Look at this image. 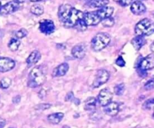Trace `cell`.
<instances>
[{"label":"cell","mask_w":154,"mask_h":128,"mask_svg":"<svg viewBox=\"0 0 154 128\" xmlns=\"http://www.w3.org/2000/svg\"><path fill=\"white\" fill-rule=\"evenodd\" d=\"M125 91V85L123 83H120L119 85H117L114 87V93L117 96L123 95Z\"/></svg>","instance_id":"obj_25"},{"label":"cell","mask_w":154,"mask_h":128,"mask_svg":"<svg viewBox=\"0 0 154 128\" xmlns=\"http://www.w3.org/2000/svg\"><path fill=\"white\" fill-rule=\"evenodd\" d=\"M150 50H151L152 52H153L154 53V41L153 42V43L150 45Z\"/></svg>","instance_id":"obj_37"},{"label":"cell","mask_w":154,"mask_h":128,"mask_svg":"<svg viewBox=\"0 0 154 128\" xmlns=\"http://www.w3.org/2000/svg\"><path fill=\"white\" fill-rule=\"evenodd\" d=\"M46 81V75L40 66L35 67L29 74L27 85L29 88H37L41 86Z\"/></svg>","instance_id":"obj_2"},{"label":"cell","mask_w":154,"mask_h":128,"mask_svg":"<svg viewBox=\"0 0 154 128\" xmlns=\"http://www.w3.org/2000/svg\"><path fill=\"white\" fill-rule=\"evenodd\" d=\"M102 23V25L105 27H111L114 25V19L112 17H108L106 19H103V20L101 21Z\"/></svg>","instance_id":"obj_28"},{"label":"cell","mask_w":154,"mask_h":128,"mask_svg":"<svg viewBox=\"0 0 154 128\" xmlns=\"http://www.w3.org/2000/svg\"><path fill=\"white\" fill-rule=\"evenodd\" d=\"M51 105L48 104V103H42V104H39L38 106H35L36 109H39V110H45V109H48L49 108H51Z\"/></svg>","instance_id":"obj_31"},{"label":"cell","mask_w":154,"mask_h":128,"mask_svg":"<svg viewBox=\"0 0 154 128\" xmlns=\"http://www.w3.org/2000/svg\"><path fill=\"white\" fill-rule=\"evenodd\" d=\"M30 12L32 14L36 15V16H40L43 14L44 13V7L39 4H35L32 5L30 8Z\"/></svg>","instance_id":"obj_21"},{"label":"cell","mask_w":154,"mask_h":128,"mask_svg":"<svg viewBox=\"0 0 154 128\" xmlns=\"http://www.w3.org/2000/svg\"><path fill=\"white\" fill-rule=\"evenodd\" d=\"M5 125V120L0 118V128H4Z\"/></svg>","instance_id":"obj_36"},{"label":"cell","mask_w":154,"mask_h":128,"mask_svg":"<svg viewBox=\"0 0 154 128\" xmlns=\"http://www.w3.org/2000/svg\"><path fill=\"white\" fill-rule=\"evenodd\" d=\"M86 52H87V47L84 43H78L73 46L72 49V54L74 58L77 59H82L86 55Z\"/></svg>","instance_id":"obj_11"},{"label":"cell","mask_w":154,"mask_h":128,"mask_svg":"<svg viewBox=\"0 0 154 128\" xmlns=\"http://www.w3.org/2000/svg\"><path fill=\"white\" fill-rule=\"evenodd\" d=\"M73 98H74L73 93H72V92H69V94H67V96H66V100H72Z\"/></svg>","instance_id":"obj_34"},{"label":"cell","mask_w":154,"mask_h":128,"mask_svg":"<svg viewBox=\"0 0 154 128\" xmlns=\"http://www.w3.org/2000/svg\"><path fill=\"white\" fill-rule=\"evenodd\" d=\"M0 7H1V2H0Z\"/></svg>","instance_id":"obj_41"},{"label":"cell","mask_w":154,"mask_h":128,"mask_svg":"<svg viewBox=\"0 0 154 128\" xmlns=\"http://www.w3.org/2000/svg\"><path fill=\"white\" fill-rule=\"evenodd\" d=\"M96 103H97V100L95 97H89L86 100L84 108L87 111L94 110L96 107Z\"/></svg>","instance_id":"obj_20"},{"label":"cell","mask_w":154,"mask_h":128,"mask_svg":"<svg viewBox=\"0 0 154 128\" xmlns=\"http://www.w3.org/2000/svg\"><path fill=\"white\" fill-rule=\"evenodd\" d=\"M19 1H9V2L6 3L5 5L1 6V7H0V14L8 15L11 14V13H13L19 9Z\"/></svg>","instance_id":"obj_8"},{"label":"cell","mask_w":154,"mask_h":128,"mask_svg":"<svg viewBox=\"0 0 154 128\" xmlns=\"http://www.w3.org/2000/svg\"><path fill=\"white\" fill-rule=\"evenodd\" d=\"M153 68H154V54H150L143 58L138 65V69L143 71H147Z\"/></svg>","instance_id":"obj_7"},{"label":"cell","mask_w":154,"mask_h":128,"mask_svg":"<svg viewBox=\"0 0 154 128\" xmlns=\"http://www.w3.org/2000/svg\"><path fill=\"white\" fill-rule=\"evenodd\" d=\"M20 45V40H18V39L12 38L11 39V40L9 41L8 46V48L11 49V50L14 52V51L17 50Z\"/></svg>","instance_id":"obj_23"},{"label":"cell","mask_w":154,"mask_h":128,"mask_svg":"<svg viewBox=\"0 0 154 128\" xmlns=\"http://www.w3.org/2000/svg\"><path fill=\"white\" fill-rule=\"evenodd\" d=\"M135 33L137 36H149L154 33V22L148 18H144L136 24Z\"/></svg>","instance_id":"obj_3"},{"label":"cell","mask_w":154,"mask_h":128,"mask_svg":"<svg viewBox=\"0 0 154 128\" xmlns=\"http://www.w3.org/2000/svg\"><path fill=\"white\" fill-rule=\"evenodd\" d=\"M113 99V93L108 88L101 90L98 95V102L102 106H106Z\"/></svg>","instance_id":"obj_6"},{"label":"cell","mask_w":154,"mask_h":128,"mask_svg":"<svg viewBox=\"0 0 154 128\" xmlns=\"http://www.w3.org/2000/svg\"><path fill=\"white\" fill-rule=\"evenodd\" d=\"M147 10V7L141 1H135L131 4V11L135 15H142Z\"/></svg>","instance_id":"obj_14"},{"label":"cell","mask_w":154,"mask_h":128,"mask_svg":"<svg viewBox=\"0 0 154 128\" xmlns=\"http://www.w3.org/2000/svg\"><path fill=\"white\" fill-rule=\"evenodd\" d=\"M69 69V66L67 63H62L54 69L52 73V76L53 77H59V76H65Z\"/></svg>","instance_id":"obj_16"},{"label":"cell","mask_w":154,"mask_h":128,"mask_svg":"<svg viewBox=\"0 0 154 128\" xmlns=\"http://www.w3.org/2000/svg\"><path fill=\"white\" fill-rule=\"evenodd\" d=\"M133 2L132 1H128V0H123V1H118L119 4L120 5H122L123 7H126V6H129V4H132V3Z\"/></svg>","instance_id":"obj_33"},{"label":"cell","mask_w":154,"mask_h":128,"mask_svg":"<svg viewBox=\"0 0 154 128\" xmlns=\"http://www.w3.org/2000/svg\"><path fill=\"white\" fill-rule=\"evenodd\" d=\"M2 106H3V103H2V100H1V97H0V109L2 107Z\"/></svg>","instance_id":"obj_38"},{"label":"cell","mask_w":154,"mask_h":128,"mask_svg":"<svg viewBox=\"0 0 154 128\" xmlns=\"http://www.w3.org/2000/svg\"><path fill=\"white\" fill-rule=\"evenodd\" d=\"M144 88L146 90V91H150V90H152L154 88V78L153 79H150V80L147 81V82L144 85Z\"/></svg>","instance_id":"obj_29"},{"label":"cell","mask_w":154,"mask_h":128,"mask_svg":"<svg viewBox=\"0 0 154 128\" xmlns=\"http://www.w3.org/2000/svg\"><path fill=\"white\" fill-rule=\"evenodd\" d=\"M84 21L86 25H96L101 22V19L98 16L96 11L85 12L84 13Z\"/></svg>","instance_id":"obj_9"},{"label":"cell","mask_w":154,"mask_h":128,"mask_svg":"<svg viewBox=\"0 0 154 128\" xmlns=\"http://www.w3.org/2000/svg\"><path fill=\"white\" fill-rule=\"evenodd\" d=\"M146 42H147V40H146L144 37H142V36H136V37H135L132 39L131 43H132V46H133V47L136 50H139L145 44Z\"/></svg>","instance_id":"obj_18"},{"label":"cell","mask_w":154,"mask_h":128,"mask_svg":"<svg viewBox=\"0 0 154 128\" xmlns=\"http://www.w3.org/2000/svg\"><path fill=\"white\" fill-rule=\"evenodd\" d=\"M105 113L109 116H115L120 111V105L117 102H111L104 109Z\"/></svg>","instance_id":"obj_13"},{"label":"cell","mask_w":154,"mask_h":128,"mask_svg":"<svg viewBox=\"0 0 154 128\" xmlns=\"http://www.w3.org/2000/svg\"><path fill=\"white\" fill-rule=\"evenodd\" d=\"M28 34V31L26 28H20L15 32V37L17 39H20L25 37Z\"/></svg>","instance_id":"obj_27"},{"label":"cell","mask_w":154,"mask_h":128,"mask_svg":"<svg viewBox=\"0 0 154 128\" xmlns=\"http://www.w3.org/2000/svg\"><path fill=\"white\" fill-rule=\"evenodd\" d=\"M63 128H70V127H69V126H67V125H65V126H63Z\"/></svg>","instance_id":"obj_39"},{"label":"cell","mask_w":154,"mask_h":128,"mask_svg":"<svg viewBox=\"0 0 154 128\" xmlns=\"http://www.w3.org/2000/svg\"><path fill=\"white\" fill-rule=\"evenodd\" d=\"M116 64L120 67H124L126 65V61H124L123 58L122 56H119L117 59L116 60Z\"/></svg>","instance_id":"obj_32"},{"label":"cell","mask_w":154,"mask_h":128,"mask_svg":"<svg viewBox=\"0 0 154 128\" xmlns=\"http://www.w3.org/2000/svg\"><path fill=\"white\" fill-rule=\"evenodd\" d=\"M75 28L78 30H79V31H85L87 28V25H86V23L84 22V19H82V20L80 21V22H78V25L75 26Z\"/></svg>","instance_id":"obj_30"},{"label":"cell","mask_w":154,"mask_h":128,"mask_svg":"<svg viewBox=\"0 0 154 128\" xmlns=\"http://www.w3.org/2000/svg\"><path fill=\"white\" fill-rule=\"evenodd\" d=\"M39 29L45 34H51L55 31V25L51 19H44L39 22Z\"/></svg>","instance_id":"obj_10"},{"label":"cell","mask_w":154,"mask_h":128,"mask_svg":"<svg viewBox=\"0 0 154 128\" xmlns=\"http://www.w3.org/2000/svg\"><path fill=\"white\" fill-rule=\"evenodd\" d=\"M109 3L108 1H103V0H95V1H88V4L93 7H105Z\"/></svg>","instance_id":"obj_22"},{"label":"cell","mask_w":154,"mask_h":128,"mask_svg":"<svg viewBox=\"0 0 154 128\" xmlns=\"http://www.w3.org/2000/svg\"><path fill=\"white\" fill-rule=\"evenodd\" d=\"M63 117H64V114L63 112H56V113H52L48 115V120L51 124H58L61 122Z\"/></svg>","instance_id":"obj_19"},{"label":"cell","mask_w":154,"mask_h":128,"mask_svg":"<svg viewBox=\"0 0 154 128\" xmlns=\"http://www.w3.org/2000/svg\"><path fill=\"white\" fill-rule=\"evenodd\" d=\"M153 118H154V112H153Z\"/></svg>","instance_id":"obj_40"},{"label":"cell","mask_w":154,"mask_h":128,"mask_svg":"<svg viewBox=\"0 0 154 128\" xmlns=\"http://www.w3.org/2000/svg\"><path fill=\"white\" fill-rule=\"evenodd\" d=\"M142 108L144 109H147V110H150V109H154V98L146 100L143 103Z\"/></svg>","instance_id":"obj_26"},{"label":"cell","mask_w":154,"mask_h":128,"mask_svg":"<svg viewBox=\"0 0 154 128\" xmlns=\"http://www.w3.org/2000/svg\"><path fill=\"white\" fill-rule=\"evenodd\" d=\"M20 101V95L16 96V97H14L13 98V103H18Z\"/></svg>","instance_id":"obj_35"},{"label":"cell","mask_w":154,"mask_h":128,"mask_svg":"<svg viewBox=\"0 0 154 128\" xmlns=\"http://www.w3.org/2000/svg\"><path fill=\"white\" fill-rule=\"evenodd\" d=\"M111 42V36L106 32L98 33L91 41V47L94 51L99 52L106 47Z\"/></svg>","instance_id":"obj_4"},{"label":"cell","mask_w":154,"mask_h":128,"mask_svg":"<svg viewBox=\"0 0 154 128\" xmlns=\"http://www.w3.org/2000/svg\"><path fill=\"white\" fill-rule=\"evenodd\" d=\"M110 78V73L108 70L101 69L99 70L96 73V77H95L94 81H93V86L94 88H99L101 85H104L108 81Z\"/></svg>","instance_id":"obj_5"},{"label":"cell","mask_w":154,"mask_h":128,"mask_svg":"<svg viewBox=\"0 0 154 128\" xmlns=\"http://www.w3.org/2000/svg\"><path fill=\"white\" fill-rule=\"evenodd\" d=\"M114 7H110V6H105V7L99 8V10H96V13L101 19V20H103L106 18L111 17L113 13H114Z\"/></svg>","instance_id":"obj_15"},{"label":"cell","mask_w":154,"mask_h":128,"mask_svg":"<svg viewBox=\"0 0 154 128\" xmlns=\"http://www.w3.org/2000/svg\"><path fill=\"white\" fill-rule=\"evenodd\" d=\"M41 58H42V55L39 51H32L28 56V58H26V64L28 67H31V66L35 64L41 59Z\"/></svg>","instance_id":"obj_17"},{"label":"cell","mask_w":154,"mask_h":128,"mask_svg":"<svg viewBox=\"0 0 154 128\" xmlns=\"http://www.w3.org/2000/svg\"><path fill=\"white\" fill-rule=\"evenodd\" d=\"M11 85V79L8 77H4L0 80V88L2 89H7Z\"/></svg>","instance_id":"obj_24"},{"label":"cell","mask_w":154,"mask_h":128,"mask_svg":"<svg viewBox=\"0 0 154 128\" xmlns=\"http://www.w3.org/2000/svg\"><path fill=\"white\" fill-rule=\"evenodd\" d=\"M58 16L62 24L66 28H75L78 22L84 19V13L69 4L60 5Z\"/></svg>","instance_id":"obj_1"},{"label":"cell","mask_w":154,"mask_h":128,"mask_svg":"<svg viewBox=\"0 0 154 128\" xmlns=\"http://www.w3.org/2000/svg\"><path fill=\"white\" fill-rule=\"evenodd\" d=\"M15 67V61L10 58H0V72L5 73L11 70Z\"/></svg>","instance_id":"obj_12"}]
</instances>
